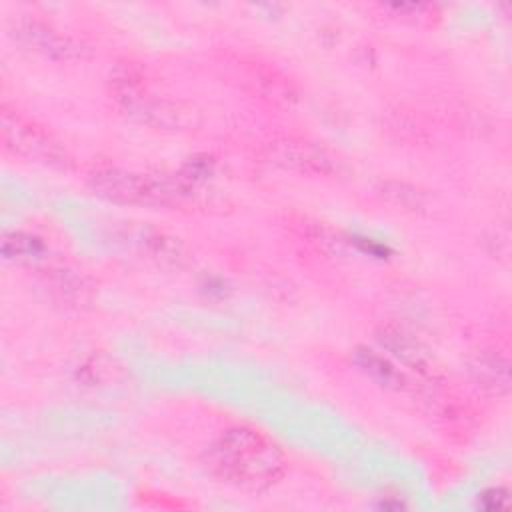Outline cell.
Instances as JSON below:
<instances>
[{"mask_svg": "<svg viewBox=\"0 0 512 512\" xmlns=\"http://www.w3.org/2000/svg\"><path fill=\"white\" fill-rule=\"evenodd\" d=\"M210 468L226 482L264 488L284 472L280 450L258 430L236 426L226 430L210 450Z\"/></svg>", "mask_w": 512, "mask_h": 512, "instance_id": "6da1fadb", "label": "cell"}, {"mask_svg": "<svg viewBox=\"0 0 512 512\" xmlns=\"http://www.w3.org/2000/svg\"><path fill=\"white\" fill-rule=\"evenodd\" d=\"M268 154L278 166L304 176H328L336 164L328 150L302 138H278L268 144Z\"/></svg>", "mask_w": 512, "mask_h": 512, "instance_id": "277c9868", "label": "cell"}, {"mask_svg": "<svg viewBox=\"0 0 512 512\" xmlns=\"http://www.w3.org/2000/svg\"><path fill=\"white\" fill-rule=\"evenodd\" d=\"M2 142L12 154L28 160L56 162L60 158L56 142L16 110L4 108L2 112Z\"/></svg>", "mask_w": 512, "mask_h": 512, "instance_id": "3957f363", "label": "cell"}, {"mask_svg": "<svg viewBox=\"0 0 512 512\" xmlns=\"http://www.w3.org/2000/svg\"><path fill=\"white\" fill-rule=\"evenodd\" d=\"M18 36L28 46H32L34 50H38L46 56H52V58L64 60V58H70L78 52V46L68 36H62L56 30L48 28L46 24H40V22H34V20L20 26Z\"/></svg>", "mask_w": 512, "mask_h": 512, "instance_id": "5b68a950", "label": "cell"}, {"mask_svg": "<svg viewBox=\"0 0 512 512\" xmlns=\"http://www.w3.org/2000/svg\"><path fill=\"white\" fill-rule=\"evenodd\" d=\"M92 186L98 194L128 204H164L176 198V188L166 178L134 174L120 168H104L92 174Z\"/></svg>", "mask_w": 512, "mask_h": 512, "instance_id": "7a4b0ae2", "label": "cell"}]
</instances>
